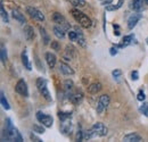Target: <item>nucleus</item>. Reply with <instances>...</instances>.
Segmentation results:
<instances>
[{"instance_id": "393cba45", "label": "nucleus", "mask_w": 148, "mask_h": 142, "mask_svg": "<svg viewBox=\"0 0 148 142\" xmlns=\"http://www.w3.org/2000/svg\"><path fill=\"white\" fill-rule=\"evenodd\" d=\"M0 100H1V105L2 107L5 108V109H9L10 107H9V104H8V101H7V99H6V97H5V93L3 92H1V97H0Z\"/></svg>"}, {"instance_id": "a878e982", "label": "nucleus", "mask_w": 148, "mask_h": 142, "mask_svg": "<svg viewBox=\"0 0 148 142\" xmlns=\"http://www.w3.org/2000/svg\"><path fill=\"white\" fill-rule=\"evenodd\" d=\"M58 117L60 121H66L69 118H71V113H64V111H59L58 113Z\"/></svg>"}, {"instance_id": "a211bd4d", "label": "nucleus", "mask_w": 148, "mask_h": 142, "mask_svg": "<svg viewBox=\"0 0 148 142\" xmlns=\"http://www.w3.org/2000/svg\"><path fill=\"white\" fill-rule=\"evenodd\" d=\"M101 84L99 83V82H95V83H91L89 87H88V91H89V93H91V94H96V93H98L100 90H101Z\"/></svg>"}, {"instance_id": "473e14b6", "label": "nucleus", "mask_w": 148, "mask_h": 142, "mask_svg": "<svg viewBox=\"0 0 148 142\" xmlns=\"http://www.w3.org/2000/svg\"><path fill=\"white\" fill-rule=\"evenodd\" d=\"M82 140H84V138H83V132H82L81 130H79L77 133H76V141H82Z\"/></svg>"}, {"instance_id": "5701e85b", "label": "nucleus", "mask_w": 148, "mask_h": 142, "mask_svg": "<svg viewBox=\"0 0 148 142\" xmlns=\"http://www.w3.org/2000/svg\"><path fill=\"white\" fill-rule=\"evenodd\" d=\"M40 33H41V36H42V41H43V43L45 44H48L49 43V36L47 34V32H46V30L43 29V27H40Z\"/></svg>"}, {"instance_id": "c756f323", "label": "nucleus", "mask_w": 148, "mask_h": 142, "mask_svg": "<svg viewBox=\"0 0 148 142\" xmlns=\"http://www.w3.org/2000/svg\"><path fill=\"white\" fill-rule=\"evenodd\" d=\"M6 60H7V51H6V48L2 46L1 47V61L6 63Z\"/></svg>"}, {"instance_id": "7ed1b4c3", "label": "nucleus", "mask_w": 148, "mask_h": 142, "mask_svg": "<svg viewBox=\"0 0 148 142\" xmlns=\"http://www.w3.org/2000/svg\"><path fill=\"white\" fill-rule=\"evenodd\" d=\"M37 88H38V90H39V92L42 94V97H43L46 100L51 101V96H50V92H49V90H48L46 80H43L42 77H39L37 80Z\"/></svg>"}, {"instance_id": "ddd939ff", "label": "nucleus", "mask_w": 148, "mask_h": 142, "mask_svg": "<svg viewBox=\"0 0 148 142\" xmlns=\"http://www.w3.org/2000/svg\"><path fill=\"white\" fill-rule=\"evenodd\" d=\"M23 32H24V36H25L27 41H32V40L34 39V30H33L32 26L26 25V26L24 27V31H23Z\"/></svg>"}, {"instance_id": "f03ea898", "label": "nucleus", "mask_w": 148, "mask_h": 142, "mask_svg": "<svg viewBox=\"0 0 148 142\" xmlns=\"http://www.w3.org/2000/svg\"><path fill=\"white\" fill-rule=\"evenodd\" d=\"M72 16L73 18L84 29H89L91 25H92V22L91 19L88 17L86 14H83L82 12H80L79 9H72Z\"/></svg>"}, {"instance_id": "f8f14e48", "label": "nucleus", "mask_w": 148, "mask_h": 142, "mask_svg": "<svg viewBox=\"0 0 148 142\" xmlns=\"http://www.w3.org/2000/svg\"><path fill=\"white\" fill-rule=\"evenodd\" d=\"M69 99L73 102L74 105H79L83 99V94L81 92H72V94L69 97Z\"/></svg>"}, {"instance_id": "37998d69", "label": "nucleus", "mask_w": 148, "mask_h": 142, "mask_svg": "<svg viewBox=\"0 0 148 142\" xmlns=\"http://www.w3.org/2000/svg\"><path fill=\"white\" fill-rule=\"evenodd\" d=\"M146 41H147V44H148V38H147V40H146Z\"/></svg>"}, {"instance_id": "b1692460", "label": "nucleus", "mask_w": 148, "mask_h": 142, "mask_svg": "<svg viewBox=\"0 0 148 142\" xmlns=\"http://www.w3.org/2000/svg\"><path fill=\"white\" fill-rule=\"evenodd\" d=\"M133 40V36L132 34H130V36H127L123 38V43L122 44H119L117 47L119 48H122V47H125V46H128V44H130V42Z\"/></svg>"}, {"instance_id": "bb28decb", "label": "nucleus", "mask_w": 148, "mask_h": 142, "mask_svg": "<svg viewBox=\"0 0 148 142\" xmlns=\"http://www.w3.org/2000/svg\"><path fill=\"white\" fill-rule=\"evenodd\" d=\"M70 2L75 6V7H83L86 5V1L84 0H70Z\"/></svg>"}, {"instance_id": "9d476101", "label": "nucleus", "mask_w": 148, "mask_h": 142, "mask_svg": "<svg viewBox=\"0 0 148 142\" xmlns=\"http://www.w3.org/2000/svg\"><path fill=\"white\" fill-rule=\"evenodd\" d=\"M141 17H143L141 14H132V15L130 16L129 20H128V27H129L130 30H132V29L137 25V23L139 22V19Z\"/></svg>"}, {"instance_id": "cd10ccee", "label": "nucleus", "mask_w": 148, "mask_h": 142, "mask_svg": "<svg viewBox=\"0 0 148 142\" xmlns=\"http://www.w3.org/2000/svg\"><path fill=\"white\" fill-rule=\"evenodd\" d=\"M1 18H2V20H3L5 23H8V22H9V20H8V15H7L6 10H5L3 5H1Z\"/></svg>"}, {"instance_id": "72a5a7b5", "label": "nucleus", "mask_w": 148, "mask_h": 142, "mask_svg": "<svg viewBox=\"0 0 148 142\" xmlns=\"http://www.w3.org/2000/svg\"><path fill=\"white\" fill-rule=\"evenodd\" d=\"M51 48L54 50H56V51H59L60 50V47H59V44H58L57 41H51Z\"/></svg>"}, {"instance_id": "39448f33", "label": "nucleus", "mask_w": 148, "mask_h": 142, "mask_svg": "<svg viewBox=\"0 0 148 142\" xmlns=\"http://www.w3.org/2000/svg\"><path fill=\"white\" fill-rule=\"evenodd\" d=\"M53 20H54V23H56L57 25L62 26L64 30H70L71 29V25L67 23L66 18L64 17L62 14H59V13H54L53 14Z\"/></svg>"}, {"instance_id": "ea45409f", "label": "nucleus", "mask_w": 148, "mask_h": 142, "mask_svg": "<svg viewBox=\"0 0 148 142\" xmlns=\"http://www.w3.org/2000/svg\"><path fill=\"white\" fill-rule=\"evenodd\" d=\"M112 1H113V0H105V1L103 2V5H105V6L107 5V6H108V5H111L112 3Z\"/></svg>"}, {"instance_id": "c9c22d12", "label": "nucleus", "mask_w": 148, "mask_h": 142, "mask_svg": "<svg viewBox=\"0 0 148 142\" xmlns=\"http://www.w3.org/2000/svg\"><path fill=\"white\" fill-rule=\"evenodd\" d=\"M131 79L133 80V81H137L138 79H139V73L137 71H133L132 72V74H131Z\"/></svg>"}, {"instance_id": "4be33fe9", "label": "nucleus", "mask_w": 148, "mask_h": 142, "mask_svg": "<svg viewBox=\"0 0 148 142\" xmlns=\"http://www.w3.org/2000/svg\"><path fill=\"white\" fill-rule=\"evenodd\" d=\"M75 31L77 32V42H79V44L82 46V47H86V40H84V38H83V34H82L81 30L76 29Z\"/></svg>"}, {"instance_id": "6ab92c4d", "label": "nucleus", "mask_w": 148, "mask_h": 142, "mask_svg": "<svg viewBox=\"0 0 148 142\" xmlns=\"http://www.w3.org/2000/svg\"><path fill=\"white\" fill-rule=\"evenodd\" d=\"M13 17L15 18L17 22L22 23V24H25V23H26V19L24 17V15L19 12L18 9H14V10H13Z\"/></svg>"}, {"instance_id": "6e6552de", "label": "nucleus", "mask_w": 148, "mask_h": 142, "mask_svg": "<svg viewBox=\"0 0 148 142\" xmlns=\"http://www.w3.org/2000/svg\"><path fill=\"white\" fill-rule=\"evenodd\" d=\"M92 131L95 132V134L96 135H98V137H105V135H107V127L105 126V125L103 124V123H96V124L92 125Z\"/></svg>"}, {"instance_id": "aec40b11", "label": "nucleus", "mask_w": 148, "mask_h": 142, "mask_svg": "<svg viewBox=\"0 0 148 142\" xmlns=\"http://www.w3.org/2000/svg\"><path fill=\"white\" fill-rule=\"evenodd\" d=\"M54 34H55L58 39H64L65 38V30L59 26V25H56L54 26Z\"/></svg>"}, {"instance_id": "e433bc0d", "label": "nucleus", "mask_w": 148, "mask_h": 142, "mask_svg": "<svg viewBox=\"0 0 148 142\" xmlns=\"http://www.w3.org/2000/svg\"><path fill=\"white\" fill-rule=\"evenodd\" d=\"M113 76H114V77H116V79H117V77H120V76H121V71H119V70L114 71L113 72Z\"/></svg>"}, {"instance_id": "4c0bfd02", "label": "nucleus", "mask_w": 148, "mask_h": 142, "mask_svg": "<svg viewBox=\"0 0 148 142\" xmlns=\"http://www.w3.org/2000/svg\"><path fill=\"white\" fill-rule=\"evenodd\" d=\"M110 53H111L112 56H115V55L117 53V49H116V48H111V51H110Z\"/></svg>"}, {"instance_id": "79ce46f5", "label": "nucleus", "mask_w": 148, "mask_h": 142, "mask_svg": "<svg viewBox=\"0 0 148 142\" xmlns=\"http://www.w3.org/2000/svg\"><path fill=\"white\" fill-rule=\"evenodd\" d=\"M145 3H146V5H148V0H145Z\"/></svg>"}, {"instance_id": "a19ab883", "label": "nucleus", "mask_w": 148, "mask_h": 142, "mask_svg": "<svg viewBox=\"0 0 148 142\" xmlns=\"http://www.w3.org/2000/svg\"><path fill=\"white\" fill-rule=\"evenodd\" d=\"M31 139H32V140H37L38 142H41V140H40V139H38L37 137H34L33 134H31Z\"/></svg>"}, {"instance_id": "4468645a", "label": "nucleus", "mask_w": 148, "mask_h": 142, "mask_svg": "<svg viewBox=\"0 0 148 142\" xmlns=\"http://www.w3.org/2000/svg\"><path fill=\"white\" fill-rule=\"evenodd\" d=\"M22 63H23L24 67H25L27 71H31V70H32V65H31L30 59H29V57H27L26 50H24V51L22 53Z\"/></svg>"}, {"instance_id": "7c9ffc66", "label": "nucleus", "mask_w": 148, "mask_h": 142, "mask_svg": "<svg viewBox=\"0 0 148 142\" xmlns=\"http://www.w3.org/2000/svg\"><path fill=\"white\" fill-rule=\"evenodd\" d=\"M33 131L39 133V134H43L45 133V128L42 126H39V125H33Z\"/></svg>"}, {"instance_id": "1a4fd4ad", "label": "nucleus", "mask_w": 148, "mask_h": 142, "mask_svg": "<svg viewBox=\"0 0 148 142\" xmlns=\"http://www.w3.org/2000/svg\"><path fill=\"white\" fill-rule=\"evenodd\" d=\"M16 92L19 93L21 96L23 97H29V90H27V85L25 83L24 80H19L18 82L16 83V87H15Z\"/></svg>"}, {"instance_id": "58836bf2", "label": "nucleus", "mask_w": 148, "mask_h": 142, "mask_svg": "<svg viewBox=\"0 0 148 142\" xmlns=\"http://www.w3.org/2000/svg\"><path fill=\"white\" fill-rule=\"evenodd\" d=\"M123 2H124V0H119V2H117V5H116V7H117V9L122 7V5H123Z\"/></svg>"}, {"instance_id": "f3484780", "label": "nucleus", "mask_w": 148, "mask_h": 142, "mask_svg": "<svg viewBox=\"0 0 148 142\" xmlns=\"http://www.w3.org/2000/svg\"><path fill=\"white\" fill-rule=\"evenodd\" d=\"M141 140H143L141 137L138 135V134H136V133H130V134L125 135L123 138V141H127V142H139L141 141Z\"/></svg>"}, {"instance_id": "423d86ee", "label": "nucleus", "mask_w": 148, "mask_h": 142, "mask_svg": "<svg viewBox=\"0 0 148 142\" xmlns=\"http://www.w3.org/2000/svg\"><path fill=\"white\" fill-rule=\"evenodd\" d=\"M37 119L45 127H51V125H53V117L49 116V115H46V114H43L41 111L37 113Z\"/></svg>"}, {"instance_id": "c85d7f7f", "label": "nucleus", "mask_w": 148, "mask_h": 142, "mask_svg": "<svg viewBox=\"0 0 148 142\" xmlns=\"http://www.w3.org/2000/svg\"><path fill=\"white\" fill-rule=\"evenodd\" d=\"M69 38L71 41H77V32L76 31H70L69 32Z\"/></svg>"}, {"instance_id": "2f4dec72", "label": "nucleus", "mask_w": 148, "mask_h": 142, "mask_svg": "<svg viewBox=\"0 0 148 142\" xmlns=\"http://www.w3.org/2000/svg\"><path fill=\"white\" fill-rule=\"evenodd\" d=\"M140 111H141L144 115L148 116V105H147V104H144L143 106L140 107Z\"/></svg>"}, {"instance_id": "f704fd0d", "label": "nucleus", "mask_w": 148, "mask_h": 142, "mask_svg": "<svg viewBox=\"0 0 148 142\" xmlns=\"http://www.w3.org/2000/svg\"><path fill=\"white\" fill-rule=\"evenodd\" d=\"M138 100L139 101H144L145 100V98H146V96H145V93H144V91H139V93H138Z\"/></svg>"}, {"instance_id": "412c9836", "label": "nucleus", "mask_w": 148, "mask_h": 142, "mask_svg": "<svg viewBox=\"0 0 148 142\" xmlns=\"http://www.w3.org/2000/svg\"><path fill=\"white\" fill-rule=\"evenodd\" d=\"M145 2V0H132V2H131V8L133 9V10H136V12H138V10H140L141 8H143V3Z\"/></svg>"}, {"instance_id": "9b49d317", "label": "nucleus", "mask_w": 148, "mask_h": 142, "mask_svg": "<svg viewBox=\"0 0 148 142\" xmlns=\"http://www.w3.org/2000/svg\"><path fill=\"white\" fill-rule=\"evenodd\" d=\"M62 132L66 135H70L72 133V123L70 122V118L66 121H62Z\"/></svg>"}, {"instance_id": "2eb2a0df", "label": "nucleus", "mask_w": 148, "mask_h": 142, "mask_svg": "<svg viewBox=\"0 0 148 142\" xmlns=\"http://www.w3.org/2000/svg\"><path fill=\"white\" fill-rule=\"evenodd\" d=\"M59 71L62 72L64 75H73L74 71L65 63H60L59 64Z\"/></svg>"}, {"instance_id": "dca6fc26", "label": "nucleus", "mask_w": 148, "mask_h": 142, "mask_svg": "<svg viewBox=\"0 0 148 142\" xmlns=\"http://www.w3.org/2000/svg\"><path fill=\"white\" fill-rule=\"evenodd\" d=\"M46 61L50 68H54L56 65V56L51 53H46Z\"/></svg>"}, {"instance_id": "20e7f679", "label": "nucleus", "mask_w": 148, "mask_h": 142, "mask_svg": "<svg viewBox=\"0 0 148 142\" xmlns=\"http://www.w3.org/2000/svg\"><path fill=\"white\" fill-rule=\"evenodd\" d=\"M110 101H111V99H110V96L108 94H101L99 97V100H98V104H97V109H96L97 110V114L101 115L106 110V108L108 107Z\"/></svg>"}, {"instance_id": "0eeeda50", "label": "nucleus", "mask_w": 148, "mask_h": 142, "mask_svg": "<svg viewBox=\"0 0 148 142\" xmlns=\"http://www.w3.org/2000/svg\"><path fill=\"white\" fill-rule=\"evenodd\" d=\"M26 13L36 20H39V22H43L45 20V15L34 7H27L26 8Z\"/></svg>"}, {"instance_id": "f257e3e1", "label": "nucleus", "mask_w": 148, "mask_h": 142, "mask_svg": "<svg viewBox=\"0 0 148 142\" xmlns=\"http://www.w3.org/2000/svg\"><path fill=\"white\" fill-rule=\"evenodd\" d=\"M3 138L2 140H7V141H23L19 132L17 131V128H15L13 124H12V121L10 118H7L6 119V130L3 131Z\"/></svg>"}]
</instances>
